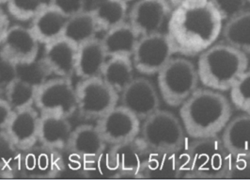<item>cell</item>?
Here are the masks:
<instances>
[{
	"instance_id": "277c9868",
	"label": "cell",
	"mask_w": 250,
	"mask_h": 180,
	"mask_svg": "<svg viewBox=\"0 0 250 180\" xmlns=\"http://www.w3.org/2000/svg\"><path fill=\"white\" fill-rule=\"evenodd\" d=\"M197 71L206 89L225 92L248 69V55L227 44H214L199 56Z\"/></svg>"
},
{
	"instance_id": "b9f144b4",
	"label": "cell",
	"mask_w": 250,
	"mask_h": 180,
	"mask_svg": "<svg viewBox=\"0 0 250 180\" xmlns=\"http://www.w3.org/2000/svg\"><path fill=\"white\" fill-rule=\"evenodd\" d=\"M42 1H44V2H46V3H47V4H48V2H49V1H50V0H42Z\"/></svg>"
},
{
	"instance_id": "8d00e7d4",
	"label": "cell",
	"mask_w": 250,
	"mask_h": 180,
	"mask_svg": "<svg viewBox=\"0 0 250 180\" xmlns=\"http://www.w3.org/2000/svg\"><path fill=\"white\" fill-rule=\"evenodd\" d=\"M13 112V109L7 103L5 98H0V137L6 135L7 127Z\"/></svg>"
},
{
	"instance_id": "52a82bcc",
	"label": "cell",
	"mask_w": 250,
	"mask_h": 180,
	"mask_svg": "<svg viewBox=\"0 0 250 180\" xmlns=\"http://www.w3.org/2000/svg\"><path fill=\"white\" fill-rule=\"evenodd\" d=\"M175 54L167 33L142 36L138 41L132 62L138 73L151 76L157 75Z\"/></svg>"
},
{
	"instance_id": "1f68e13d",
	"label": "cell",
	"mask_w": 250,
	"mask_h": 180,
	"mask_svg": "<svg viewBox=\"0 0 250 180\" xmlns=\"http://www.w3.org/2000/svg\"><path fill=\"white\" fill-rule=\"evenodd\" d=\"M229 91L230 104L242 113L250 115V70H247Z\"/></svg>"
},
{
	"instance_id": "ac0fdd59",
	"label": "cell",
	"mask_w": 250,
	"mask_h": 180,
	"mask_svg": "<svg viewBox=\"0 0 250 180\" xmlns=\"http://www.w3.org/2000/svg\"><path fill=\"white\" fill-rule=\"evenodd\" d=\"M73 129L68 118L59 114H42L39 142L56 151L68 150Z\"/></svg>"
},
{
	"instance_id": "f546056e",
	"label": "cell",
	"mask_w": 250,
	"mask_h": 180,
	"mask_svg": "<svg viewBox=\"0 0 250 180\" xmlns=\"http://www.w3.org/2000/svg\"><path fill=\"white\" fill-rule=\"evenodd\" d=\"M23 151L11 142L7 136L0 137V177L13 178L21 173Z\"/></svg>"
},
{
	"instance_id": "4fadbf2b",
	"label": "cell",
	"mask_w": 250,
	"mask_h": 180,
	"mask_svg": "<svg viewBox=\"0 0 250 180\" xmlns=\"http://www.w3.org/2000/svg\"><path fill=\"white\" fill-rule=\"evenodd\" d=\"M121 106L140 121L146 120L160 110L158 92L150 80L144 77L134 78L121 93Z\"/></svg>"
},
{
	"instance_id": "83f0119b",
	"label": "cell",
	"mask_w": 250,
	"mask_h": 180,
	"mask_svg": "<svg viewBox=\"0 0 250 180\" xmlns=\"http://www.w3.org/2000/svg\"><path fill=\"white\" fill-rule=\"evenodd\" d=\"M221 35L227 45L246 55L250 54V10L224 23Z\"/></svg>"
},
{
	"instance_id": "7402d4cb",
	"label": "cell",
	"mask_w": 250,
	"mask_h": 180,
	"mask_svg": "<svg viewBox=\"0 0 250 180\" xmlns=\"http://www.w3.org/2000/svg\"><path fill=\"white\" fill-rule=\"evenodd\" d=\"M220 138L233 157H250V115L230 119Z\"/></svg>"
},
{
	"instance_id": "d6986e66",
	"label": "cell",
	"mask_w": 250,
	"mask_h": 180,
	"mask_svg": "<svg viewBox=\"0 0 250 180\" xmlns=\"http://www.w3.org/2000/svg\"><path fill=\"white\" fill-rule=\"evenodd\" d=\"M105 144L97 127L83 125L73 130L68 150L80 159L91 161L103 156Z\"/></svg>"
},
{
	"instance_id": "8fae6325",
	"label": "cell",
	"mask_w": 250,
	"mask_h": 180,
	"mask_svg": "<svg viewBox=\"0 0 250 180\" xmlns=\"http://www.w3.org/2000/svg\"><path fill=\"white\" fill-rule=\"evenodd\" d=\"M173 8L168 0H137L128 13L130 25L140 37L161 32Z\"/></svg>"
},
{
	"instance_id": "ffe728a7",
	"label": "cell",
	"mask_w": 250,
	"mask_h": 180,
	"mask_svg": "<svg viewBox=\"0 0 250 180\" xmlns=\"http://www.w3.org/2000/svg\"><path fill=\"white\" fill-rule=\"evenodd\" d=\"M108 57L101 40L92 39L77 48L76 76L84 79L101 77Z\"/></svg>"
},
{
	"instance_id": "484cf974",
	"label": "cell",
	"mask_w": 250,
	"mask_h": 180,
	"mask_svg": "<svg viewBox=\"0 0 250 180\" xmlns=\"http://www.w3.org/2000/svg\"><path fill=\"white\" fill-rule=\"evenodd\" d=\"M100 30L108 31L126 22L128 4L122 0H97L90 10Z\"/></svg>"
},
{
	"instance_id": "603a6c76",
	"label": "cell",
	"mask_w": 250,
	"mask_h": 180,
	"mask_svg": "<svg viewBox=\"0 0 250 180\" xmlns=\"http://www.w3.org/2000/svg\"><path fill=\"white\" fill-rule=\"evenodd\" d=\"M67 20L68 18L47 4L31 21L30 28L40 43L47 45L62 38Z\"/></svg>"
},
{
	"instance_id": "cb8c5ba5",
	"label": "cell",
	"mask_w": 250,
	"mask_h": 180,
	"mask_svg": "<svg viewBox=\"0 0 250 180\" xmlns=\"http://www.w3.org/2000/svg\"><path fill=\"white\" fill-rule=\"evenodd\" d=\"M138 178L167 180L182 179L181 160L179 153L151 152L145 165L138 174Z\"/></svg>"
},
{
	"instance_id": "9c48e42d",
	"label": "cell",
	"mask_w": 250,
	"mask_h": 180,
	"mask_svg": "<svg viewBox=\"0 0 250 180\" xmlns=\"http://www.w3.org/2000/svg\"><path fill=\"white\" fill-rule=\"evenodd\" d=\"M35 105L42 114H59L69 118L77 112V95L69 79L47 80L39 87Z\"/></svg>"
},
{
	"instance_id": "4dcf8cb0",
	"label": "cell",
	"mask_w": 250,
	"mask_h": 180,
	"mask_svg": "<svg viewBox=\"0 0 250 180\" xmlns=\"http://www.w3.org/2000/svg\"><path fill=\"white\" fill-rule=\"evenodd\" d=\"M49 74H51L50 71L42 60H36L29 64L13 66L14 77L25 80L36 88L41 87L47 81L46 77Z\"/></svg>"
},
{
	"instance_id": "74e56055",
	"label": "cell",
	"mask_w": 250,
	"mask_h": 180,
	"mask_svg": "<svg viewBox=\"0 0 250 180\" xmlns=\"http://www.w3.org/2000/svg\"><path fill=\"white\" fill-rule=\"evenodd\" d=\"M9 27L10 26H9L8 16L6 15V13L0 9V44H1V42L4 38V36H5Z\"/></svg>"
},
{
	"instance_id": "8992f818",
	"label": "cell",
	"mask_w": 250,
	"mask_h": 180,
	"mask_svg": "<svg viewBox=\"0 0 250 180\" xmlns=\"http://www.w3.org/2000/svg\"><path fill=\"white\" fill-rule=\"evenodd\" d=\"M140 134L150 151L155 153H179L188 142L181 120L161 110L143 121Z\"/></svg>"
},
{
	"instance_id": "6da1fadb",
	"label": "cell",
	"mask_w": 250,
	"mask_h": 180,
	"mask_svg": "<svg viewBox=\"0 0 250 180\" xmlns=\"http://www.w3.org/2000/svg\"><path fill=\"white\" fill-rule=\"evenodd\" d=\"M223 26L210 2L203 0L173 8L166 33L175 54L196 57L216 44Z\"/></svg>"
},
{
	"instance_id": "d4e9b609",
	"label": "cell",
	"mask_w": 250,
	"mask_h": 180,
	"mask_svg": "<svg viewBox=\"0 0 250 180\" xmlns=\"http://www.w3.org/2000/svg\"><path fill=\"white\" fill-rule=\"evenodd\" d=\"M134 70L132 59L111 57L107 59L101 78L118 94H121L134 80Z\"/></svg>"
},
{
	"instance_id": "7a4b0ae2",
	"label": "cell",
	"mask_w": 250,
	"mask_h": 180,
	"mask_svg": "<svg viewBox=\"0 0 250 180\" xmlns=\"http://www.w3.org/2000/svg\"><path fill=\"white\" fill-rule=\"evenodd\" d=\"M180 119L188 137L219 136L231 119V104L222 92L198 89L180 107Z\"/></svg>"
},
{
	"instance_id": "d6a6232c",
	"label": "cell",
	"mask_w": 250,
	"mask_h": 180,
	"mask_svg": "<svg viewBox=\"0 0 250 180\" xmlns=\"http://www.w3.org/2000/svg\"><path fill=\"white\" fill-rule=\"evenodd\" d=\"M8 12L18 21H32L47 3L42 0H8Z\"/></svg>"
},
{
	"instance_id": "60d3db41",
	"label": "cell",
	"mask_w": 250,
	"mask_h": 180,
	"mask_svg": "<svg viewBox=\"0 0 250 180\" xmlns=\"http://www.w3.org/2000/svg\"><path fill=\"white\" fill-rule=\"evenodd\" d=\"M122 1H124V2H125V3H129V2H131V1H137V0H122Z\"/></svg>"
},
{
	"instance_id": "e0dca14e",
	"label": "cell",
	"mask_w": 250,
	"mask_h": 180,
	"mask_svg": "<svg viewBox=\"0 0 250 180\" xmlns=\"http://www.w3.org/2000/svg\"><path fill=\"white\" fill-rule=\"evenodd\" d=\"M77 48L74 44L62 37L45 45L42 61L51 74L70 79L76 75Z\"/></svg>"
},
{
	"instance_id": "7c38bea8",
	"label": "cell",
	"mask_w": 250,
	"mask_h": 180,
	"mask_svg": "<svg viewBox=\"0 0 250 180\" xmlns=\"http://www.w3.org/2000/svg\"><path fill=\"white\" fill-rule=\"evenodd\" d=\"M138 117L123 106H116L101 117L97 129L105 143L117 145L131 141L140 134L141 124Z\"/></svg>"
},
{
	"instance_id": "d590c367",
	"label": "cell",
	"mask_w": 250,
	"mask_h": 180,
	"mask_svg": "<svg viewBox=\"0 0 250 180\" xmlns=\"http://www.w3.org/2000/svg\"><path fill=\"white\" fill-rule=\"evenodd\" d=\"M228 180H250V157H234Z\"/></svg>"
},
{
	"instance_id": "5b68a950",
	"label": "cell",
	"mask_w": 250,
	"mask_h": 180,
	"mask_svg": "<svg viewBox=\"0 0 250 180\" xmlns=\"http://www.w3.org/2000/svg\"><path fill=\"white\" fill-rule=\"evenodd\" d=\"M197 67L184 58H172L157 74V85L163 101L178 108L198 90Z\"/></svg>"
},
{
	"instance_id": "5bb4252c",
	"label": "cell",
	"mask_w": 250,
	"mask_h": 180,
	"mask_svg": "<svg viewBox=\"0 0 250 180\" xmlns=\"http://www.w3.org/2000/svg\"><path fill=\"white\" fill-rule=\"evenodd\" d=\"M151 151L141 136L128 142L113 145L107 154L109 164L117 174L138 177Z\"/></svg>"
},
{
	"instance_id": "2e32d148",
	"label": "cell",
	"mask_w": 250,
	"mask_h": 180,
	"mask_svg": "<svg viewBox=\"0 0 250 180\" xmlns=\"http://www.w3.org/2000/svg\"><path fill=\"white\" fill-rule=\"evenodd\" d=\"M40 118L32 107L14 111L6 130L7 138L22 151L34 146L39 142Z\"/></svg>"
},
{
	"instance_id": "836d02e7",
	"label": "cell",
	"mask_w": 250,
	"mask_h": 180,
	"mask_svg": "<svg viewBox=\"0 0 250 180\" xmlns=\"http://www.w3.org/2000/svg\"><path fill=\"white\" fill-rule=\"evenodd\" d=\"M226 23L247 11L249 0H208Z\"/></svg>"
},
{
	"instance_id": "e575fe53",
	"label": "cell",
	"mask_w": 250,
	"mask_h": 180,
	"mask_svg": "<svg viewBox=\"0 0 250 180\" xmlns=\"http://www.w3.org/2000/svg\"><path fill=\"white\" fill-rule=\"evenodd\" d=\"M48 5L59 11L66 18L86 11L87 0H50Z\"/></svg>"
},
{
	"instance_id": "f35d334b",
	"label": "cell",
	"mask_w": 250,
	"mask_h": 180,
	"mask_svg": "<svg viewBox=\"0 0 250 180\" xmlns=\"http://www.w3.org/2000/svg\"><path fill=\"white\" fill-rule=\"evenodd\" d=\"M170 5L172 6V8H176L182 5H186V4H190V3H195V2H199V1H203V0H168Z\"/></svg>"
},
{
	"instance_id": "ba28073f",
	"label": "cell",
	"mask_w": 250,
	"mask_h": 180,
	"mask_svg": "<svg viewBox=\"0 0 250 180\" xmlns=\"http://www.w3.org/2000/svg\"><path fill=\"white\" fill-rule=\"evenodd\" d=\"M77 112L85 118L100 119L114 109L119 94L101 77L84 79L76 87Z\"/></svg>"
},
{
	"instance_id": "f1b7e54d",
	"label": "cell",
	"mask_w": 250,
	"mask_h": 180,
	"mask_svg": "<svg viewBox=\"0 0 250 180\" xmlns=\"http://www.w3.org/2000/svg\"><path fill=\"white\" fill-rule=\"evenodd\" d=\"M38 88L23 79L13 77L6 86L5 100L14 111L31 108L35 104Z\"/></svg>"
},
{
	"instance_id": "9a60e30c",
	"label": "cell",
	"mask_w": 250,
	"mask_h": 180,
	"mask_svg": "<svg viewBox=\"0 0 250 180\" xmlns=\"http://www.w3.org/2000/svg\"><path fill=\"white\" fill-rule=\"evenodd\" d=\"M63 167L59 151L40 143L23 151L22 169L27 178L50 179L58 175Z\"/></svg>"
},
{
	"instance_id": "3957f363",
	"label": "cell",
	"mask_w": 250,
	"mask_h": 180,
	"mask_svg": "<svg viewBox=\"0 0 250 180\" xmlns=\"http://www.w3.org/2000/svg\"><path fill=\"white\" fill-rule=\"evenodd\" d=\"M233 158L219 136L193 139L180 152L182 179H227Z\"/></svg>"
},
{
	"instance_id": "30bf717a",
	"label": "cell",
	"mask_w": 250,
	"mask_h": 180,
	"mask_svg": "<svg viewBox=\"0 0 250 180\" xmlns=\"http://www.w3.org/2000/svg\"><path fill=\"white\" fill-rule=\"evenodd\" d=\"M39 43L31 28L10 26L0 44V59L13 67L32 63L37 60Z\"/></svg>"
},
{
	"instance_id": "7bdbcfd3",
	"label": "cell",
	"mask_w": 250,
	"mask_h": 180,
	"mask_svg": "<svg viewBox=\"0 0 250 180\" xmlns=\"http://www.w3.org/2000/svg\"><path fill=\"white\" fill-rule=\"evenodd\" d=\"M249 2H250V0H249Z\"/></svg>"
},
{
	"instance_id": "ab89813d",
	"label": "cell",
	"mask_w": 250,
	"mask_h": 180,
	"mask_svg": "<svg viewBox=\"0 0 250 180\" xmlns=\"http://www.w3.org/2000/svg\"><path fill=\"white\" fill-rule=\"evenodd\" d=\"M7 1H8V0H0V6L3 5V4H6Z\"/></svg>"
},
{
	"instance_id": "44dd1931",
	"label": "cell",
	"mask_w": 250,
	"mask_h": 180,
	"mask_svg": "<svg viewBox=\"0 0 250 180\" xmlns=\"http://www.w3.org/2000/svg\"><path fill=\"white\" fill-rule=\"evenodd\" d=\"M139 39L140 35L136 29L129 22H125L106 31L101 41L108 58L125 57L131 59Z\"/></svg>"
},
{
	"instance_id": "4316f807",
	"label": "cell",
	"mask_w": 250,
	"mask_h": 180,
	"mask_svg": "<svg viewBox=\"0 0 250 180\" xmlns=\"http://www.w3.org/2000/svg\"><path fill=\"white\" fill-rule=\"evenodd\" d=\"M100 30L90 11H84L75 16L68 18L63 38L79 47L83 44L96 38L97 32Z\"/></svg>"
}]
</instances>
